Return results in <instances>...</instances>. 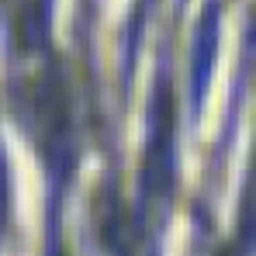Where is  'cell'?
<instances>
[{
  "instance_id": "1",
  "label": "cell",
  "mask_w": 256,
  "mask_h": 256,
  "mask_svg": "<svg viewBox=\"0 0 256 256\" xmlns=\"http://www.w3.org/2000/svg\"><path fill=\"white\" fill-rule=\"evenodd\" d=\"M176 187V111L166 70H160L149 104V138L142 152V212L166 208Z\"/></svg>"
},
{
  "instance_id": "2",
  "label": "cell",
  "mask_w": 256,
  "mask_h": 256,
  "mask_svg": "<svg viewBox=\"0 0 256 256\" xmlns=\"http://www.w3.org/2000/svg\"><path fill=\"white\" fill-rule=\"evenodd\" d=\"M214 56H218V4L212 0L204 21L198 24L194 56H190V104H194V111L204 104V94H208L212 70H214Z\"/></svg>"
},
{
  "instance_id": "3",
  "label": "cell",
  "mask_w": 256,
  "mask_h": 256,
  "mask_svg": "<svg viewBox=\"0 0 256 256\" xmlns=\"http://www.w3.org/2000/svg\"><path fill=\"white\" fill-rule=\"evenodd\" d=\"M7 214H10V173H7L4 152H0V232L7 225Z\"/></svg>"
},
{
  "instance_id": "4",
  "label": "cell",
  "mask_w": 256,
  "mask_h": 256,
  "mask_svg": "<svg viewBox=\"0 0 256 256\" xmlns=\"http://www.w3.org/2000/svg\"><path fill=\"white\" fill-rule=\"evenodd\" d=\"M48 256H66L59 250V239H56V236H52V242H48Z\"/></svg>"
},
{
  "instance_id": "5",
  "label": "cell",
  "mask_w": 256,
  "mask_h": 256,
  "mask_svg": "<svg viewBox=\"0 0 256 256\" xmlns=\"http://www.w3.org/2000/svg\"><path fill=\"white\" fill-rule=\"evenodd\" d=\"M228 256H232V253H228Z\"/></svg>"
}]
</instances>
